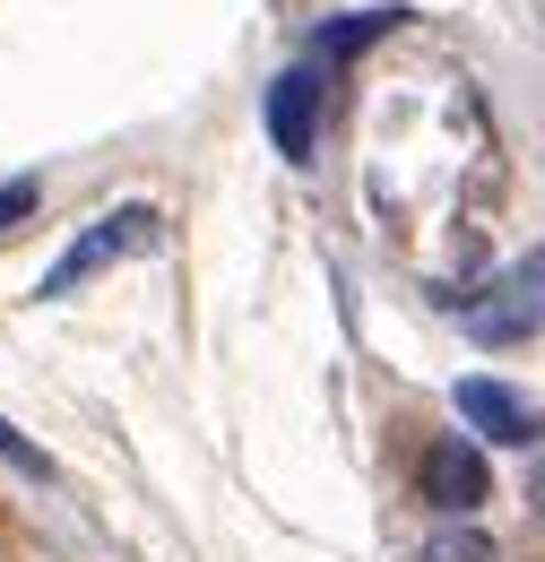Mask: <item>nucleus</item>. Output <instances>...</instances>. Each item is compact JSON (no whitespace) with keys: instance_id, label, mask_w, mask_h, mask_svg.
I'll return each instance as SVG.
<instances>
[{"instance_id":"obj_1","label":"nucleus","mask_w":545,"mask_h":562,"mask_svg":"<svg viewBox=\"0 0 545 562\" xmlns=\"http://www.w3.org/2000/svg\"><path fill=\"white\" fill-rule=\"evenodd\" d=\"M156 234H165V225H156V209H147V200L113 209L104 225H87V234H78V243L62 251V269L44 278V294H69V285L87 278V269H104V260H131V251H156Z\"/></svg>"},{"instance_id":"obj_2","label":"nucleus","mask_w":545,"mask_h":562,"mask_svg":"<svg viewBox=\"0 0 545 562\" xmlns=\"http://www.w3.org/2000/svg\"><path fill=\"white\" fill-rule=\"evenodd\" d=\"M468 329H477L485 347H511V338L545 329V251H529L511 278L493 285V303H477V312H468Z\"/></svg>"},{"instance_id":"obj_3","label":"nucleus","mask_w":545,"mask_h":562,"mask_svg":"<svg viewBox=\"0 0 545 562\" xmlns=\"http://www.w3.org/2000/svg\"><path fill=\"white\" fill-rule=\"evenodd\" d=\"M415 485H424L433 510H477L485 493H493L485 485V459L468 450V441H433V450L415 459Z\"/></svg>"},{"instance_id":"obj_4","label":"nucleus","mask_w":545,"mask_h":562,"mask_svg":"<svg viewBox=\"0 0 545 562\" xmlns=\"http://www.w3.org/2000/svg\"><path fill=\"white\" fill-rule=\"evenodd\" d=\"M459 416L477 424L485 441H537V407H529L511 381H485V372L459 381Z\"/></svg>"},{"instance_id":"obj_5","label":"nucleus","mask_w":545,"mask_h":562,"mask_svg":"<svg viewBox=\"0 0 545 562\" xmlns=\"http://www.w3.org/2000/svg\"><path fill=\"white\" fill-rule=\"evenodd\" d=\"M312 95H321V78L312 70H286L269 87V139H277V156H312V139H321V122H312Z\"/></svg>"},{"instance_id":"obj_6","label":"nucleus","mask_w":545,"mask_h":562,"mask_svg":"<svg viewBox=\"0 0 545 562\" xmlns=\"http://www.w3.org/2000/svg\"><path fill=\"white\" fill-rule=\"evenodd\" d=\"M399 26V9H364V18H338V26H321V61H346V53H364L372 35H390Z\"/></svg>"},{"instance_id":"obj_7","label":"nucleus","mask_w":545,"mask_h":562,"mask_svg":"<svg viewBox=\"0 0 545 562\" xmlns=\"http://www.w3.org/2000/svg\"><path fill=\"white\" fill-rule=\"evenodd\" d=\"M415 562H493V546H485L477 528H442V537H433Z\"/></svg>"},{"instance_id":"obj_8","label":"nucleus","mask_w":545,"mask_h":562,"mask_svg":"<svg viewBox=\"0 0 545 562\" xmlns=\"http://www.w3.org/2000/svg\"><path fill=\"white\" fill-rule=\"evenodd\" d=\"M0 459H9V468H18V476H44V450H35V441H18V432H9V424H0Z\"/></svg>"},{"instance_id":"obj_9","label":"nucleus","mask_w":545,"mask_h":562,"mask_svg":"<svg viewBox=\"0 0 545 562\" xmlns=\"http://www.w3.org/2000/svg\"><path fill=\"white\" fill-rule=\"evenodd\" d=\"M26 209H35V182H0V225H18Z\"/></svg>"},{"instance_id":"obj_10","label":"nucleus","mask_w":545,"mask_h":562,"mask_svg":"<svg viewBox=\"0 0 545 562\" xmlns=\"http://www.w3.org/2000/svg\"><path fill=\"white\" fill-rule=\"evenodd\" d=\"M537 510H545V476H537Z\"/></svg>"}]
</instances>
